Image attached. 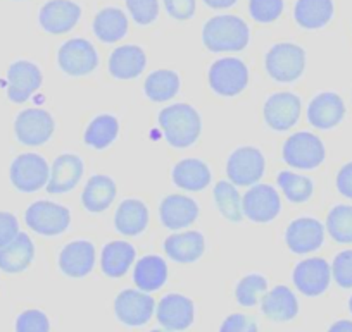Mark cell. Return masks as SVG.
<instances>
[{"mask_svg": "<svg viewBox=\"0 0 352 332\" xmlns=\"http://www.w3.org/2000/svg\"><path fill=\"white\" fill-rule=\"evenodd\" d=\"M159 124L168 143L175 148L190 147L201 134V117L197 110L187 104H176L161 110Z\"/></svg>", "mask_w": 352, "mask_h": 332, "instance_id": "obj_1", "label": "cell"}, {"mask_svg": "<svg viewBox=\"0 0 352 332\" xmlns=\"http://www.w3.org/2000/svg\"><path fill=\"white\" fill-rule=\"evenodd\" d=\"M202 40L211 52H239L249 43V28L236 16H218L204 26Z\"/></svg>", "mask_w": 352, "mask_h": 332, "instance_id": "obj_2", "label": "cell"}, {"mask_svg": "<svg viewBox=\"0 0 352 332\" xmlns=\"http://www.w3.org/2000/svg\"><path fill=\"white\" fill-rule=\"evenodd\" d=\"M306 54L294 43H278L266 56V69L273 80L292 83L304 73Z\"/></svg>", "mask_w": 352, "mask_h": 332, "instance_id": "obj_3", "label": "cell"}, {"mask_svg": "<svg viewBox=\"0 0 352 332\" xmlns=\"http://www.w3.org/2000/svg\"><path fill=\"white\" fill-rule=\"evenodd\" d=\"M283 161L296 169H314L324 161V145L311 133H296L283 145Z\"/></svg>", "mask_w": 352, "mask_h": 332, "instance_id": "obj_4", "label": "cell"}, {"mask_svg": "<svg viewBox=\"0 0 352 332\" xmlns=\"http://www.w3.org/2000/svg\"><path fill=\"white\" fill-rule=\"evenodd\" d=\"M249 81V71L240 59H221L209 71V84L221 97H235L242 93Z\"/></svg>", "mask_w": 352, "mask_h": 332, "instance_id": "obj_5", "label": "cell"}, {"mask_svg": "<svg viewBox=\"0 0 352 332\" xmlns=\"http://www.w3.org/2000/svg\"><path fill=\"white\" fill-rule=\"evenodd\" d=\"M69 220V210L52 202H36L26 210V224L43 236L63 235Z\"/></svg>", "mask_w": 352, "mask_h": 332, "instance_id": "obj_6", "label": "cell"}, {"mask_svg": "<svg viewBox=\"0 0 352 332\" xmlns=\"http://www.w3.org/2000/svg\"><path fill=\"white\" fill-rule=\"evenodd\" d=\"M49 164L36 154H23L12 162L11 181L19 191L33 193L49 182Z\"/></svg>", "mask_w": 352, "mask_h": 332, "instance_id": "obj_7", "label": "cell"}, {"mask_svg": "<svg viewBox=\"0 0 352 332\" xmlns=\"http://www.w3.org/2000/svg\"><path fill=\"white\" fill-rule=\"evenodd\" d=\"M59 66L69 76H85L99 66V57L90 42L81 38L69 40L59 50Z\"/></svg>", "mask_w": 352, "mask_h": 332, "instance_id": "obj_8", "label": "cell"}, {"mask_svg": "<svg viewBox=\"0 0 352 332\" xmlns=\"http://www.w3.org/2000/svg\"><path fill=\"white\" fill-rule=\"evenodd\" d=\"M16 137L21 143L38 147L50 140L54 133V119L47 110L28 108L18 116L14 124Z\"/></svg>", "mask_w": 352, "mask_h": 332, "instance_id": "obj_9", "label": "cell"}, {"mask_svg": "<svg viewBox=\"0 0 352 332\" xmlns=\"http://www.w3.org/2000/svg\"><path fill=\"white\" fill-rule=\"evenodd\" d=\"M226 174L239 186L256 185L264 174V157L257 148L243 147L233 152L228 158Z\"/></svg>", "mask_w": 352, "mask_h": 332, "instance_id": "obj_10", "label": "cell"}, {"mask_svg": "<svg viewBox=\"0 0 352 332\" xmlns=\"http://www.w3.org/2000/svg\"><path fill=\"white\" fill-rule=\"evenodd\" d=\"M242 210L252 222H270L280 212L278 193L268 185H254L243 196Z\"/></svg>", "mask_w": 352, "mask_h": 332, "instance_id": "obj_11", "label": "cell"}, {"mask_svg": "<svg viewBox=\"0 0 352 332\" xmlns=\"http://www.w3.org/2000/svg\"><path fill=\"white\" fill-rule=\"evenodd\" d=\"M300 117V98L294 93H275L264 105V119L272 130L287 131L297 124Z\"/></svg>", "mask_w": 352, "mask_h": 332, "instance_id": "obj_12", "label": "cell"}, {"mask_svg": "<svg viewBox=\"0 0 352 332\" xmlns=\"http://www.w3.org/2000/svg\"><path fill=\"white\" fill-rule=\"evenodd\" d=\"M331 269L327 260L307 259L294 270V284L306 296H318L324 293L330 284Z\"/></svg>", "mask_w": 352, "mask_h": 332, "instance_id": "obj_13", "label": "cell"}, {"mask_svg": "<svg viewBox=\"0 0 352 332\" xmlns=\"http://www.w3.org/2000/svg\"><path fill=\"white\" fill-rule=\"evenodd\" d=\"M287 245L294 253H311L323 245L324 228L320 220L302 217V219L294 220L287 229Z\"/></svg>", "mask_w": 352, "mask_h": 332, "instance_id": "obj_14", "label": "cell"}, {"mask_svg": "<svg viewBox=\"0 0 352 332\" xmlns=\"http://www.w3.org/2000/svg\"><path fill=\"white\" fill-rule=\"evenodd\" d=\"M345 116L344 100L333 91H324L314 97L307 107V119L318 130H331L338 126Z\"/></svg>", "mask_w": 352, "mask_h": 332, "instance_id": "obj_15", "label": "cell"}, {"mask_svg": "<svg viewBox=\"0 0 352 332\" xmlns=\"http://www.w3.org/2000/svg\"><path fill=\"white\" fill-rule=\"evenodd\" d=\"M8 97L16 104L28 100L42 84V73L38 67L26 60H19L9 67Z\"/></svg>", "mask_w": 352, "mask_h": 332, "instance_id": "obj_16", "label": "cell"}, {"mask_svg": "<svg viewBox=\"0 0 352 332\" xmlns=\"http://www.w3.org/2000/svg\"><path fill=\"white\" fill-rule=\"evenodd\" d=\"M114 308H116L118 318L123 324L135 327V325H144L152 317L154 300L140 291L126 289L116 298Z\"/></svg>", "mask_w": 352, "mask_h": 332, "instance_id": "obj_17", "label": "cell"}, {"mask_svg": "<svg viewBox=\"0 0 352 332\" xmlns=\"http://www.w3.org/2000/svg\"><path fill=\"white\" fill-rule=\"evenodd\" d=\"M80 8L69 0H50L40 11V25L45 32L60 35L74 28L80 19Z\"/></svg>", "mask_w": 352, "mask_h": 332, "instance_id": "obj_18", "label": "cell"}, {"mask_svg": "<svg viewBox=\"0 0 352 332\" xmlns=\"http://www.w3.org/2000/svg\"><path fill=\"white\" fill-rule=\"evenodd\" d=\"M159 215L166 228L178 231V229H184L195 222L199 209L194 200L187 198V196L169 195L168 198L162 200L161 206H159Z\"/></svg>", "mask_w": 352, "mask_h": 332, "instance_id": "obj_19", "label": "cell"}, {"mask_svg": "<svg viewBox=\"0 0 352 332\" xmlns=\"http://www.w3.org/2000/svg\"><path fill=\"white\" fill-rule=\"evenodd\" d=\"M157 320L169 331H184L194 322V303L182 294H168L157 307Z\"/></svg>", "mask_w": 352, "mask_h": 332, "instance_id": "obj_20", "label": "cell"}, {"mask_svg": "<svg viewBox=\"0 0 352 332\" xmlns=\"http://www.w3.org/2000/svg\"><path fill=\"white\" fill-rule=\"evenodd\" d=\"M83 176V162L80 157L71 154H64L56 158L52 165V172L47 182V191L59 195V193L71 191L80 182Z\"/></svg>", "mask_w": 352, "mask_h": 332, "instance_id": "obj_21", "label": "cell"}, {"mask_svg": "<svg viewBox=\"0 0 352 332\" xmlns=\"http://www.w3.org/2000/svg\"><path fill=\"white\" fill-rule=\"evenodd\" d=\"M96 263V248L88 241H73L60 252L59 267L66 276L85 277Z\"/></svg>", "mask_w": 352, "mask_h": 332, "instance_id": "obj_22", "label": "cell"}, {"mask_svg": "<svg viewBox=\"0 0 352 332\" xmlns=\"http://www.w3.org/2000/svg\"><path fill=\"white\" fill-rule=\"evenodd\" d=\"M206 248L204 236L201 233H180L166 239L164 250L169 259L180 263L195 262L202 257Z\"/></svg>", "mask_w": 352, "mask_h": 332, "instance_id": "obj_23", "label": "cell"}, {"mask_svg": "<svg viewBox=\"0 0 352 332\" xmlns=\"http://www.w3.org/2000/svg\"><path fill=\"white\" fill-rule=\"evenodd\" d=\"M35 248L28 235L19 233L8 246L0 248V269L9 274L23 272L32 263Z\"/></svg>", "mask_w": 352, "mask_h": 332, "instance_id": "obj_24", "label": "cell"}, {"mask_svg": "<svg viewBox=\"0 0 352 332\" xmlns=\"http://www.w3.org/2000/svg\"><path fill=\"white\" fill-rule=\"evenodd\" d=\"M145 69V54L140 47L124 45L113 52L109 71L116 80H133Z\"/></svg>", "mask_w": 352, "mask_h": 332, "instance_id": "obj_25", "label": "cell"}, {"mask_svg": "<svg viewBox=\"0 0 352 332\" xmlns=\"http://www.w3.org/2000/svg\"><path fill=\"white\" fill-rule=\"evenodd\" d=\"M148 222L147 206L140 200H124L116 210L114 224L124 236H137L145 231Z\"/></svg>", "mask_w": 352, "mask_h": 332, "instance_id": "obj_26", "label": "cell"}, {"mask_svg": "<svg viewBox=\"0 0 352 332\" xmlns=\"http://www.w3.org/2000/svg\"><path fill=\"white\" fill-rule=\"evenodd\" d=\"M263 311L270 320L287 322L296 317L299 311V305L289 287L276 286L263 298Z\"/></svg>", "mask_w": 352, "mask_h": 332, "instance_id": "obj_27", "label": "cell"}, {"mask_svg": "<svg viewBox=\"0 0 352 332\" xmlns=\"http://www.w3.org/2000/svg\"><path fill=\"white\" fill-rule=\"evenodd\" d=\"M173 181L176 186L188 191H201L211 182V171L204 162L197 158H187L173 169Z\"/></svg>", "mask_w": 352, "mask_h": 332, "instance_id": "obj_28", "label": "cell"}, {"mask_svg": "<svg viewBox=\"0 0 352 332\" xmlns=\"http://www.w3.org/2000/svg\"><path fill=\"white\" fill-rule=\"evenodd\" d=\"M116 198V185L107 176H94L83 191V205L88 212L99 213L109 209Z\"/></svg>", "mask_w": 352, "mask_h": 332, "instance_id": "obj_29", "label": "cell"}, {"mask_svg": "<svg viewBox=\"0 0 352 332\" xmlns=\"http://www.w3.org/2000/svg\"><path fill=\"white\" fill-rule=\"evenodd\" d=\"M294 16L302 28H323L333 16V2L331 0H297Z\"/></svg>", "mask_w": 352, "mask_h": 332, "instance_id": "obj_30", "label": "cell"}, {"mask_svg": "<svg viewBox=\"0 0 352 332\" xmlns=\"http://www.w3.org/2000/svg\"><path fill=\"white\" fill-rule=\"evenodd\" d=\"M168 279V265L159 257H144L135 267L133 281L142 291H155Z\"/></svg>", "mask_w": 352, "mask_h": 332, "instance_id": "obj_31", "label": "cell"}, {"mask_svg": "<svg viewBox=\"0 0 352 332\" xmlns=\"http://www.w3.org/2000/svg\"><path fill=\"white\" fill-rule=\"evenodd\" d=\"M135 260V248L126 241H113L102 250V270L109 277H121Z\"/></svg>", "mask_w": 352, "mask_h": 332, "instance_id": "obj_32", "label": "cell"}, {"mask_svg": "<svg viewBox=\"0 0 352 332\" xmlns=\"http://www.w3.org/2000/svg\"><path fill=\"white\" fill-rule=\"evenodd\" d=\"M94 32L102 42L114 43L128 32V19L120 9H104L94 21Z\"/></svg>", "mask_w": 352, "mask_h": 332, "instance_id": "obj_33", "label": "cell"}, {"mask_svg": "<svg viewBox=\"0 0 352 332\" xmlns=\"http://www.w3.org/2000/svg\"><path fill=\"white\" fill-rule=\"evenodd\" d=\"M145 95L154 102H166L171 100L178 90H180V78L173 71L161 69L152 73L145 80Z\"/></svg>", "mask_w": 352, "mask_h": 332, "instance_id": "obj_34", "label": "cell"}, {"mask_svg": "<svg viewBox=\"0 0 352 332\" xmlns=\"http://www.w3.org/2000/svg\"><path fill=\"white\" fill-rule=\"evenodd\" d=\"M118 131H120V124H118L116 117L104 114L90 123L87 133H85V143L97 150H102L116 140Z\"/></svg>", "mask_w": 352, "mask_h": 332, "instance_id": "obj_35", "label": "cell"}, {"mask_svg": "<svg viewBox=\"0 0 352 332\" xmlns=\"http://www.w3.org/2000/svg\"><path fill=\"white\" fill-rule=\"evenodd\" d=\"M214 200L223 217H226L232 222H240L243 219L242 200H240L235 186L226 181H219L214 188Z\"/></svg>", "mask_w": 352, "mask_h": 332, "instance_id": "obj_36", "label": "cell"}, {"mask_svg": "<svg viewBox=\"0 0 352 332\" xmlns=\"http://www.w3.org/2000/svg\"><path fill=\"white\" fill-rule=\"evenodd\" d=\"M327 229L337 243H352V205H338L327 217Z\"/></svg>", "mask_w": 352, "mask_h": 332, "instance_id": "obj_37", "label": "cell"}, {"mask_svg": "<svg viewBox=\"0 0 352 332\" xmlns=\"http://www.w3.org/2000/svg\"><path fill=\"white\" fill-rule=\"evenodd\" d=\"M278 186L282 188L283 195L290 200L292 203H302L307 202L313 195V181L306 176H297L294 172H280L278 176Z\"/></svg>", "mask_w": 352, "mask_h": 332, "instance_id": "obj_38", "label": "cell"}, {"mask_svg": "<svg viewBox=\"0 0 352 332\" xmlns=\"http://www.w3.org/2000/svg\"><path fill=\"white\" fill-rule=\"evenodd\" d=\"M268 289V283L263 276H257V274H252V276L243 277L242 281L236 286V300L242 307H254L259 301V296Z\"/></svg>", "mask_w": 352, "mask_h": 332, "instance_id": "obj_39", "label": "cell"}, {"mask_svg": "<svg viewBox=\"0 0 352 332\" xmlns=\"http://www.w3.org/2000/svg\"><path fill=\"white\" fill-rule=\"evenodd\" d=\"M283 0H250V16L259 23H272L280 18Z\"/></svg>", "mask_w": 352, "mask_h": 332, "instance_id": "obj_40", "label": "cell"}, {"mask_svg": "<svg viewBox=\"0 0 352 332\" xmlns=\"http://www.w3.org/2000/svg\"><path fill=\"white\" fill-rule=\"evenodd\" d=\"M331 274L338 286L345 289L352 287V250H345L335 257Z\"/></svg>", "mask_w": 352, "mask_h": 332, "instance_id": "obj_41", "label": "cell"}, {"mask_svg": "<svg viewBox=\"0 0 352 332\" xmlns=\"http://www.w3.org/2000/svg\"><path fill=\"white\" fill-rule=\"evenodd\" d=\"M126 5L138 25H151L157 18V0H126Z\"/></svg>", "mask_w": 352, "mask_h": 332, "instance_id": "obj_42", "label": "cell"}, {"mask_svg": "<svg viewBox=\"0 0 352 332\" xmlns=\"http://www.w3.org/2000/svg\"><path fill=\"white\" fill-rule=\"evenodd\" d=\"M49 318L38 310H28L19 315L16 332H49Z\"/></svg>", "mask_w": 352, "mask_h": 332, "instance_id": "obj_43", "label": "cell"}, {"mask_svg": "<svg viewBox=\"0 0 352 332\" xmlns=\"http://www.w3.org/2000/svg\"><path fill=\"white\" fill-rule=\"evenodd\" d=\"M18 235V219L9 212H0V248L8 246Z\"/></svg>", "mask_w": 352, "mask_h": 332, "instance_id": "obj_44", "label": "cell"}, {"mask_svg": "<svg viewBox=\"0 0 352 332\" xmlns=\"http://www.w3.org/2000/svg\"><path fill=\"white\" fill-rule=\"evenodd\" d=\"M219 332H257L256 322L247 315H230L221 325Z\"/></svg>", "mask_w": 352, "mask_h": 332, "instance_id": "obj_45", "label": "cell"}, {"mask_svg": "<svg viewBox=\"0 0 352 332\" xmlns=\"http://www.w3.org/2000/svg\"><path fill=\"white\" fill-rule=\"evenodd\" d=\"M166 9L175 19H188L194 16L195 0H164Z\"/></svg>", "mask_w": 352, "mask_h": 332, "instance_id": "obj_46", "label": "cell"}, {"mask_svg": "<svg viewBox=\"0 0 352 332\" xmlns=\"http://www.w3.org/2000/svg\"><path fill=\"white\" fill-rule=\"evenodd\" d=\"M337 189L352 200V162L345 164L337 174Z\"/></svg>", "mask_w": 352, "mask_h": 332, "instance_id": "obj_47", "label": "cell"}, {"mask_svg": "<svg viewBox=\"0 0 352 332\" xmlns=\"http://www.w3.org/2000/svg\"><path fill=\"white\" fill-rule=\"evenodd\" d=\"M328 332H352V322L351 320H338L335 322Z\"/></svg>", "mask_w": 352, "mask_h": 332, "instance_id": "obj_48", "label": "cell"}, {"mask_svg": "<svg viewBox=\"0 0 352 332\" xmlns=\"http://www.w3.org/2000/svg\"><path fill=\"white\" fill-rule=\"evenodd\" d=\"M204 2L212 9H226V8H232L236 0H204Z\"/></svg>", "mask_w": 352, "mask_h": 332, "instance_id": "obj_49", "label": "cell"}, {"mask_svg": "<svg viewBox=\"0 0 352 332\" xmlns=\"http://www.w3.org/2000/svg\"><path fill=\"white\" fill-rule=\"evenodd\" d=\"M349 308H351V311H352V298H351V300H349Z\"/></svg>", "mask_w": 352, "mask_h": 332, "instance_id": "obj_50", "label": "cell"}, {"mask_svg": "<svg viewBox=\"0 0 352 332\" xmlns=\"http://www.w3.org/2000/svg\"><path fill=\"white\" fill-rule=\"evenodd\" d=\"M152 332H168V331H152Z\"/></svg>", "mask_w": 352, "mask_h": 332, "instance_id": "obj_51", "label": "cell"}]
</instances>
